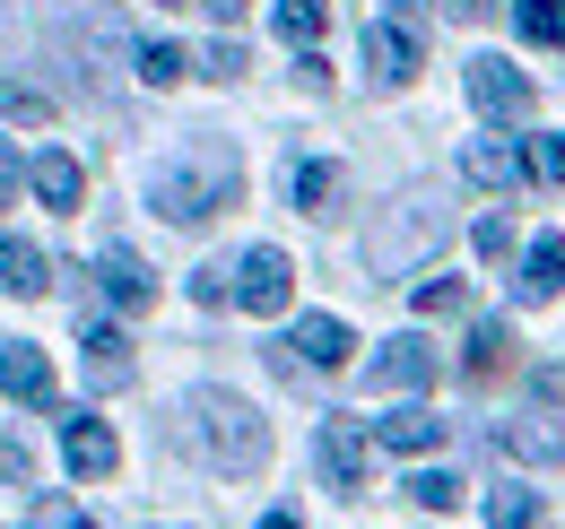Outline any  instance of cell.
I'll return each mask as SVG.
<instances>
[{"label":"cell","instance_id":"6da1fadb","mask_svg":"<svg viewBox=\"0 0 565 529\" xmlns=\"http://www.w3.org/2000/svg\"><path fill=\"white\" fill-rule=\"evenodd\" d=\"M183 443H192L210 468H226V477H253V468L270 461L262 417H253L244 399H226V391H192L183 399Z\"/></svg>","mask_w":565,"mask_h":529},{"label":"cell","instance_id":"7a4b0ae2","mask_svg":"<svg viewBox=\"0 0 565 529\" xmlns=\"http://www.w3.org/2000/svg\"><path fill=\"white\" fill-rule=\"evenodd\" d=\"M235 192H244V165H235V148H192V156L157 165V208H166L174 226H201V217H217Z\"/></svg>","mask_w":565,"mask_h":529},{"label":"cell","instance_id":"3957f363","mask_svg":"<svg viewBox=\"0 0 565 529\" xmlns=\"http://www.w3.org/2000/svg\"><path fill=\"white\" fill-rule=\"evenodd\" d=\"M495 443H504L513 461H531V468L565 461V365H540V374L522 382V408L504 417Z\"/></svg>","mask_w":565,"mask_h":529},{"label":"cell","instance_id":"277c9868","mask_svg":"<svg viewBox=\"0 0 565 529\" xmlns=\"http://www.w3.org/2000/svg\"><path fill=\"white\" fill-rule=\"evenodd\" d=\"M461 87H470V105H479L488 122H531V114H540V87L513 62H495V53H479V62L461 69Z\"/></svg>","mask_w":565,"mask_h":529},{"label":"cell","instance_id":"5b68a950","mask_svg":"<svg viewBox=\"0 0 565 529\" xmlns=\"http://www.w3.org/2000/svg\"><path fill=\"white\" fill-rule=\"evenodd\" d=\"M444 374V356H435V338H383V356H365V391L383 399V391H426Z\"/></svg>","mask_w":565,"mask_h":529},{"label":"cell","instance_id":"8992f818","mask_svg":"<svg viewBox=\"0 0 565 529\" xmlns=\"http://www.w3.org/2000/svg\"><path fill=\"white\" fill-rule=\"evenodd\" d=\"M349 322H331V313H305L296 331L279 338V374H296V365H313V374H340L349 365Z\"/></svg>","mask_w":565,"mask_h":529},{"label":"cell","instance_id":"52a82bcc","mask_svg":"<svg viewBox=\"0 0 565 529\" xmlns=\"http://www.w3.org/2000/svg\"><path fill=\"white\" fill-rule=\"evenodd\" d=\"M287 295H296V269H287V252L253 244V252L235 261V304H244V313H287Z\"/></svg>","mask_w":565,"mask_h":529},{"label":"cell","instance_id":"ba28073f","mask_svg":"<svg viewBox=\"0 0 565 529\" xmlns=\"http://www.w3.org/2000/svg\"><path fill=\"white\" fill-rule=\"evenodd\" d=\"M96 295H105L114 313H148V304H157V278H148V261L131 244H105V252H96Z\"/></svg>","mask_w":565,"mask_h":529},{"label":"cell","instance_id":"9c48e42d","mask_svg":"<svg viewBox=\"0 0 565 529\" xmlns=\"http://www.w3.org/2000/svg\"><path fill=\"white\" fill-rule=\"evenodd\" d=\"M313 452H322V477H331L340 495H356V486H365V461H374V434H365L356 417H331V425L313 434Z\"/></svg>","mask_w":565,"mask_h":529},{"label":"cell","instance_id":"30bf717a","mask_svg":"<svg viewBox=\"0 0 565 529\" xmlns=\"http://www.w3.org/2000/svg\"><path fill=\"white\" fill-rule=\"evenodd\" d=\"M365 69H374V87H409L418 78V26L409 18H374L365 26Z\"/></svg>","mask_w":565,"mask_h":529},{"label":"cell","instance_id":"8fae6325","mask_svg":"<svg viewBox=\"0 0 565 529\" xmlns=\"http://www.w3.org/2000/svg\"><path fill=\"white\" fill-rule=\"evenodd\" d=\"M522 174H531V148L522 139H470L461 148V183H479V192H504Z\"/></svg>","mask_w":565,"mask_h":529},{"label":"cell","instance_id":"7c38bea8","mask_svg":"<svg viewBox=\"0 0 565 529\" xmlns=\"http://www.w3.org/2000/svg\"><path fill=\"white\" fill-rule=\"evenodd\" d=\"M62 461H71V477H114V461H122V443L96 425V417H62Z\"/></svg>","mask_w":565,"mask_h":529},{"label":"cell","instance_id":"4fadbf2b","mask_svg":"<svg viewBox=\"0 0 565 529\" xmlns=\"http://www.w3.org/2000/svg\"><path fill=\"white\" fill-rule=\"evenodd\" d=\"M78 347H87V382H96V391H131V374H140V365H131V338L114 331V322H87Z\"/></svg>","mask_w":565,"mask_h":529},{"label":"cell","instance_id":"5bb4252c","mask_svg":"<svg viewBox=\"0 0 565 529\" xmlns=\"http://www.w3.org/2000/svg\"><path fill=\"white\" fill-rule=\"evenodd\" d=\"M0 391L18 399V408H53V356L44 347H0Z\"/></svg>","mask_w":565,"mask_h":529},{"label":"cell","instance_id":"9a60e30c","mask_svg":"<svg viewBox=\"0 0 565 529\" xmlns=\"http://www.w3.org/2000/svg\"><path fill=\"white\" fill-rule=\"evenodd\" d=\"M26 183H35V199H44V208H78V192H87V174H78L71 148H44V156L26 165Z\"/></svg>","mask_w":565,"mask_h":529},{"label":"cell","instance_id":"2e32d148","mask_svg":"<svg viewBox=\"0 0 565 529\" xmlns=\"http://www.w3.org/2000/svg\"><path fill=\"white\" fill-rule=\"evenodd\" d=\"M444 434H452V425L426 417V408H392V417H374V443H383V452H435Z\"/></svg>","mask_w":565,"mask_h":529},{"label":"cell","instance_id":"e0dca14e","mask_svg":"<svg viewBox=\"0 0 565 529\" xmlns=\"http://www.w3.org/2000/svg\"><path fill=\"white\" fill-rule=\"evenodd\" d=\"M44 287H53V261H44L35 244L0 235V295H44Z\"/></svg>","mask_w":565,"mask_h":529},{"label":"cell","instance_id":"ac0fdd59","mask_svg":"<svg viewBox=\"0 0 565 529\" xmlns=\"http://www.w3.org/2000/svg\"><path fill=\"white\" fill-rule=\"evenodd\" d=\"M531 304H548V295H565V235H540L531 244V261H522V278H513Z\"/></svg>","mask_w":565,"mask_h":529},{"label":"cell","instance_id":"d6986e66","mask_svg":"<svg viewBox=\"0 0 565 529\" xmlns=\"http://www.w3.org/2000/svg\"><path fill=\"white\" fill-rule=\"evenodd\" d=\"M435 235H444V217H435V199H418V208H409V226L374 244V261H383V269H401V261H409V252H426Z\"/></svg>","mask_w":565,"mask_h":529},{"label":"cell","instance_id":"ffe728a7","mask_svg":"<svg viewBox=\"0 0 565 529\" xmlns=\"http://www.w3.org/2000/svg\"><path fill=\"white\" fill-rule=\"evenodd\" d=\"M287 199H296L305 217H313V208H331V199H340V165H322V156H305V165L287 174Z\"/></svg>","mask_w":565,"mask_h":529},{"label":"cell","instance_id":"44dd1931","mask_svg":"<svg viewBox=\"0 0 565 529\" xmlns=\"http://www.w3.org/2000/svg\"><path fill=\"white\" fill-rule=\"evenodd\" d=\"M322 26H331V0H279V35L296 44V53H313Z\"/></svg>","mask_w":565,"mask_h":529},{"label":"cell","instance_id":"7402d4cb","mask_svg":"<svg viewBox=\"0 0 565 529\" xmlns=\"http://www.w3.org/2000/svg\"><path fill=\"white\" fill-rule=\"evenodd\" d=\"M513 26H522L531 44L565 53V0H513Z\"/></svg>","mask_w":565,"mask_h":529},{"label":"cell","instance_id":"603a6c76","mask_svg":"<svg viewBox=\"0 0 565 529\" xmlns=\"http://www.w3.org/2000/svg\"><path fill=\"white\" fill-rule=\"evenodd\" d=\"M488 529H540V495L531 486H488Z\"/></svg>","mask_w":565,"mask_h":529},{"label":"cell","instance_id":"cb8c5ba5","mask_svg":"<svg viewBox=\"0 0 565 529\" xmlns=\"http://www.w3.org/2000/svg\"><path fill=\"white\" fill-rule=\"evenodd\" d=\"M183 69H192V53H183V44H140V78H148V87H174Z\"/></svg>","mask_w":565,"mask_h":529},{"label":"cell","instance_id":"d4e9b609","mask_svg":"<svg viewBox=\"0 0 565 529\" xmlns=\"http://www.w3.org/2000/svg\"><path fill=\"white\" fill-rule=\"evenodd\" d=\"M461 304H470V278H426V287H418L426 322H444V313H461Z\"/></svg>","mask_w":565,"mask_h":529},{"label":"cell","instance_id":"484cf974","mask_svg":"<svg viewBox=\"0 0 565 529\" xmlns=\"http://www.w3.org/2000/svg\"><path fill=\"white\" fill-rule=\"evenodd\" d=\"M452 495H461L452 468H418V477H409V504H426V512H452Z\"/></svg>","mask_w":565,"mask_h":529},{"label":"cell","instance_id":"4316f807","mask_svg":"<svg viewBox=\"0 0 565 529\" xmlns=\"http://www.w3.org/2000/svg\"><path fill=\"white\" fill-rule=\"evenodd\" d=\"M504 347H513L504 322H479V331H470V374H495V365H504Z\"/></svg>","mask_w":565,"mask_h":529},{"label":"cell","instance_id":"83f0119b","mask_svg":"<svg viewBox=\"0 0 565 529\" xmlns=\"http://www.w3.org/2000/svg\"><path fill=\"white\" fill-rule=\"evenodd\" d=\"M0 114H9V122H44L53 105H44L35 87H18V78H0Z\"/></svg>","mask_w":565,"mask_h":529},{"label":"cell","instance_id":"f1b7e54d","mask_svg":"<svg viewBox=\"0 0 565 529\" xmlns=\"http://www.w3.org/2000/svg\"><path fill=\"white\" fill-rule=\"evenodd\" d=\"M531 174H540V183H565V131L531 139Z\"/></svg>","mask_w":565,"mask_h":529},{"label":"cell","instance_id":"f546056e","mask_svg":"<svg viewBox=\"0 0 565 529\" xmlns=\"http://www.w3.org/2000/svg\"><path fill=\"white\" fill-rule=\"evenodd\" d=\"M470 244H479V261H513V226H504V217H479Z\"/></svg>","mask_w":565,"mask_h":529},{"label":"cell","instance_id":"4dcf8cb0","mask_svg":"<svg viewBox=\"0 0 565 529\" xmlns=\"http://www.w3.org/2000/svg\"><path fill=\"white\" fill-rule=\"evenodd\" d=\"M0 477H9V486H35V452H26V443H18V434H9V443H0Z\"/></svg>","mask_w":565,"mask_h":529},{"label":"cell","instance_id":"1f68e13d","mask_svg":"<svg viewBox=\"0 0 565 529\" xmlns=\"http://www.w3.org/2000/svg\"><path fill=\"white\" fill-rule=\"evenodd\" d=\"M201 69H210V78H244V44H210V53H201Z\"/></svg>","mask_w":565,"mask_h":529},{"label":"cell","instance_id":"d6a6232c","mask_svg":"<svg viewBox=\"0 0 565 529\" xmlns=\"http://www.w3.org/2000/svg\"><path fill=\"white\" fill-rule=\"evenodd\" d=\"M18 183H26V156H18V148H9V139H0V208H9V199H18Z\"/></svg>","mask_w":565,"mask_h":529},{"label":"cell","instance_id":"836d02e7","mask_svg":"<svg viewBox=\"0 0 565 529\" xmlns=\"http://www.w3.org/2000/svg\"><path fill=\"white\" fill-rule=\"evenodd\" d=\"M192 295H201V304H226V295H235V269H201Z\"/></svg>","mask_w":565,"mask_h":529},{"label":"cell","instance_id":"e575fe53","mask_svg":"<svg viewBox=\"0 0 565 529\" xmlns=\"http://www.w3.org/2000/svg\"><path fill=\"white\" fill-rule=\"evenodd\" d=\"M444 9H452V18H461V26H479V18H488L495 0H444Z\"/></svg>","mask_w":565,"mask_h":529},{"label":"cell","instance_id":"d590c367","mask_svg":"<svg viewBox=\"0 0 565 529\" xmlns=\"http://www.w3.org/2000/svg\"><path fill=\"white\" fill-rule=\"evenodd\" d=\"M201 9H210L217 26H235V18H244V9H253V0H201Z\"/></svg>","mask_w":565,"mask_h":529},{"label":"cell","instance_id":"8d00e7d4","mask_svg":"<svg viewBox=\"0 0 565 529\" xmlns=\"http://www.w3.org/2000/svg\"><path fill=\"white\" fill-rule=\"evenodd\" d=\"M53 529H96V521H87V512H62V504H53Z\"/></svg>","mask_w":565,"mask_h":529},{"label":"cell","instance_id":"74e56055","mask_svg":"<svg viewBox=\"0 0 565 529\" xmlns=\"http://www.w3.org/2000/svg\"><path fill=\"white\" fill-rule=\"evenodd\" d=\"M262 529H305V521H296V512H270V521H262Z\"/></svg>","mask_w":565,"mask_h":529}]
</instances>
